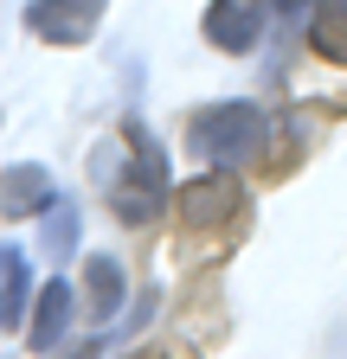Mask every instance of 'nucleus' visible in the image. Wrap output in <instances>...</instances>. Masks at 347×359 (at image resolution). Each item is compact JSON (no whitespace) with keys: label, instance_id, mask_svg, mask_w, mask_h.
Listing matches in <instances>:
<instances>
[{"label":"nucleus","instance_id":"f257e3e1","mask_svg":"<svg viewBox=\"0 0 347 359\" xmlns=\"http://www.w3.org/2000/svg\"><path fill=\"white\" fill-rule=\"evenodd\" d=\"M129 167L110 180V205H116V218L122 224H148L155 212H161V199H167V154L148 142L142 128H129Z\"/></svg>","mask_w":347,"mask_h":359},{"label":"nucleus","instance_id":"f03ea898","mask_svg":"<svg viewBox=\"0 0 347 359\" xmlns=\"http://www.w3.org/2000/svg\"><path fill=\"white\" fill-rule=\"evenodd\" d=\"M264 135H270V122H264V109H257V103H219V109L193 116V148L212 154L219 167L251 161L257 148H264Z\"/></svg>","mask_w":347,"mask_h":359},{"label":"nucleus","instance_id":"7ed1b4c3","mask_svg":"<svg viewBox=\"0 0 347 359\" xmlns=\"http://www.w3.org/2000/svg\"><path fill=\"white\" fill-rule=\"evenodd\" d=\"M174 199H181V224H193V231H212V224H225V218L244 212V187H238V173H225V167L187 180Z\"/></svg>","mask_w":347,"mask_h":359},{"label":"nucleus","instance_id":"20e7f679","mask_svg":"<svg viewBox=\"0 0 347 359\" xmlns=\"http://www.w3.org/2000/svg\"><path fill=\"white\" fill-rule=\"evenodd\" d=\"M110 0H32L26 7V32H39L46 45H91V32L103 26Z\"/></svg>","mask_w":347,"mask_h":359},{"label":"nucleus","instance_id":"39448f33","mask_svg":"<svg viewBox=\"0 0 347 359\" xmlns=\"http://www.w3.org/2000/svg\"><path fill=\"white\" fill-rule=\"evenodd\" d=\"M264 32V0H212L206 7V39L219 52H251Z\"/></svg>","mask_w":347,"mask_h":359},{"label":"nucleus","instance_id":"423d86ee","mask_svg":"<svg viewBox=\"0 0 347 359\" xmlns=\"http://www.w3.org/2000/svg\"><path fill=\"white\" fill-rule=\"evenodd\" d=\"M52 199H58V187H52V173H46V167H32V161L0 167V212H7V218L52 212Z\"/></svg>","mask_w":347,"mask_h":359},{"label":"nucleus","instance_id":"0eeeda50","mask_svg":"<svg viewBox=\"0 0 347 359\" xmlns=\"http://www.w3.org/2000/svg\"><path fill=\"white\" fill-rule=\"evenodd\" d=\"M32 308V263L20 244H0V334H13Z\"/></svg>","mask_w":347,"mask_h":359},{"label":"nucleus","instance_id":"6e6552de","mask_svg":"<svg viewBox=\"0 0 347 359\" xmlns=\"http://www.w3.org/2000/svg\"><path fill=\"white\" fill-rule=\"evenodd\" d=\"M71 308H77V295H71V283H52V289H39L32 295V353H52L58 340H65V327H71Z\"/></svg>","mask_w":347,"mask_h":359},{"label":"nucleus","instance_id":"1a4fd4ad","mask_svg":"<svg viewBox=\"0 0 347 359\" xmlns=\"http://www.w3.org/2000/svg\"><path fill=\"white\" fill-rule=\"evenodd\" d=\"M84 295H91L84 308H91L97 321H116V314H122V302H129V283H122V263L97 250L91 263H84Z\"/></svg>","mask_w":347,"mask_h":359},{"label":"nucleus","instance_id":"9d476101","mask_svg":"<svg viewBox=\"0 0 347 359\" xmlns=\"http://www.w3.org/2000/svg\"><path fill=\"white\" fill-rule=\"evenodd\" d=\"M309 39H315L322 58L347 65V0H315V7H309Z\"/></svg>","mask_w":347,"mask_h":359},{"label":"nucleus","instance_id":"9b49d317","mask_svg":"<svg viewBox=\"0 0 347 359\" xmlns=\"http://www.w3.org/2000/svg\"><path fill=\"white\" fill-rule=\"evenodd\" d=\"M46 250H52V257H71V250H77V205H71L65 193H58L52 212H46Z\"/></svg>","mask_w":347,"mask_h":359},{"label":"nucleus","instance_id":"f8f14e48","mask_svg":"<svg viewBox=\"0 0 347 359\" xmlns=\"http://www.w3.org/2000/svg\"><path fill=\"white\" fill-rule=\"evenodd\" d=\"M270 7H277V13H309L315 0H270Z\"/></svg>","mask_w":347,"mask_h":359},{"label":"nucleus","instance_id":"ddd939ff","mask_svg":"<svg viewBox=\"0 0 347 359\" xmlns=\"http://www.w3.org/2000/svg\"><path fill=\"white\" fill-rule=\"evenodd\" d=\"M122 359H155V353H122Z\"/></svg>","mask_w":347,"mask_h":359}]
</instances>
